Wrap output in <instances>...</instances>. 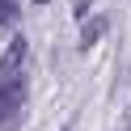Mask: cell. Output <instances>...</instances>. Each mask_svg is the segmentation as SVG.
<instances>
[{
	"instance_id": "cell-1",
	"label": "cell",
	"mask_w": 131,
	"mask_h": 131,
	"mask_svg": "<svg viewBox=\"0 0 131 131\" xmlns=\"http://www.w3.org/2000/svg\"><path fill=\"white\" fill-rule=\"evenodd\" d=\"M26 76H0V123H9V118H17V110L26 106Z\"/></svg>"
},
{
	"instance_id": "cell-2",
	"label": "cell",
	"mask_w": 131,
	"mask_h": 131,
	"mask_svg": "<svg viewBox=\"0 0 131 131\" xmlns=\"http://www.w3.org/2000/svg\"><path fill=\"white\" fill-rule=\"evenodd\" d=\"M21 63H26V42H21V38H13L9 51H4V59H0V76H17Z\"/></svg>"
},
{
	"instance_id": "cell-3",
	"label": "cell",
	"mask_w": 131,
	"mask_h": 131,
	"mask_svg": "<svg viewBox=\"0 0 131 131\" xmlns=\"http://www.w3.org/2000/svg\"><path fill=\"white\" fill-rule=\"evenodd\" d=\"M106 30H110V21H106V17H97V21H85V30H80V51H89V47H93L97 38L106 34Z\"/></svg>"
},
{
	"instance_id": "cell-4",
	"label": "cell",
	"mask_w": 131,
	"mask_h": 131,
	"mask_svg": "<svg viewBox=\"0 0 131 131\" xmlns=\"http://www.w3.org/2000/svg\"><path fill=\"white\" fill-rule=\"evenodd\" d=\"M17 17V4H13V0H0V21H13Z\"/></svg>"
},
{
	"instance_id": "cell-5",
	"label": "cell",
	"mask_w": 131,
	"mask_h": 131,
	"mask_svg": "<svg viewBox=\"0 0 131 131\" xmlns=\"http://www.w3.org/2000/svg\"><path fill=\"white\" fill-rule=\"evenodd\" d=\"M72 9H76V17H85V13H89V0H76Z\"/></svg>"
},
{
	"instance_id": "cell-6",
	"label": "cell",
	"mask_w": 131,
	"mask_h": 131,
	"mask_svg": "<svg viewBox=\"0 0 131 131\" xmlns=\"http://www.w3.org/2000/svg\"><path fill=\"white\" fill-rule=\"evenodd\" d=\"M63 131H68V127H63Z\"/></svg>"
}]
</instances>
